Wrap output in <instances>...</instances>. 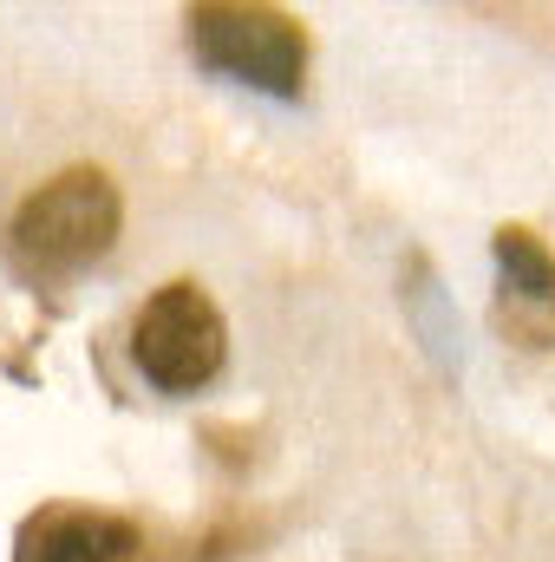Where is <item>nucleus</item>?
<instances>
[{"instance_id":"obj_1","label":"nucleus","mask_w":555,"mask_h":562,"mask_svg":"<svg viewBox=\"0 0 555 562\" xmlns=\"http://www.w3.org/2000/svg\"><path fill=\"white\" fill-rule=\"evenodd\" d=\"M125 229V196L105 170L79 164L59 170L53 183H39L20 210H13V256L33 269H86L99 262Z\"/></svg>"},{"instance_id":"obj_2","label":"nucleus","mask_w":555,"mask_h":562,"mask_svg":"<svg viewBox=\"0 0 555 562\" xmlns=\"http://www.w3.org/2000/svg\"><path fill=\"white\" fill-rule=\"evenodd\" d=\"M132 360L157 393H196L229 360V327L196 281H163L132 327Z\"/></svg>"},{"instance_id":"obj_3","label":"nucleus","mask_w":555,"mask_h":562,"mask_svg":"<svg viewBox=\"0 0 555 562\" xmlns=\"http://www.w3.org/2000/svg\"><path fill=\"white\" fill-rule=\"evenodd\" d=\"M190 53L196 66L256 86V92H301L307 72V33L281 7H196L190 13Z\"/></svg>"},{"instance_id":"obj_4","label":"nucleus","mask_w":555,"mask_h":562,"mask_svg":"<svg viewBox=\"0 0 555 562\" xmlns=\"http://www.w3.org/2000/svg\"><path fill=\"white\" fill-rule=\"evenodd\" d=\"M132 550H138L132 524L99 517V510H66L39 530L33 562H132Z\"/></svg>"},{"instance_id":"obj_5","label":"nucleus","mask_w":555,"mask_h":562,"mask_svg":"<svg viewBox=\"0 0 555 562\" xmlns=\"http://www.w3.org/2000/svg\"><path fill=\"white\" fill-rule=\"evenodd\" d=\"M497 269L517 294L530 301H555V262L543 256V243L530 229H497Z\"/></svg>"}]
</instances>
